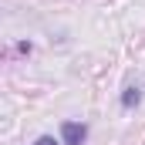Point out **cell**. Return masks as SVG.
<instances>
[{"instance_id":"cell-1","label":"cell","mask_w":145,"mask_h":145,"mask_svg":"<svg viewBox=\"0 0 145 145\" xmlns=\"http://www.w3.org/2000/svg\"><path fill=\"white\" fill-rule=\"evenodd\" d=\"M88 125L84 121H61V142L64 145H84Z\"/></svg>"},{"instance_id":"cell-2","label":"cell","mask_w":145,"mask_h":145,"mask_svg":"<svg viewBox=\"0 0 145 145\" xmlns=\"http://www.w3.org/2000/svg\"><path fill=\"white\" fill-rule=\"evenodd\" d=\"M142 101V88H125L121 91V108H135Z\"/></svg>"},{"instance_id":"cell-3","label":"cell","mask_w":145,"mask_h":145,"mask_svg":"<svg viewBox=\"0 0 145 145\" xmlns=\"http://www.w3.org/2000/svg\"><path fill=\"white\" fill-rule=\"evenodd\" d=\"M34 145H64V142H61V138H54V135H40Z\"/></svg>"}]
</instances>
